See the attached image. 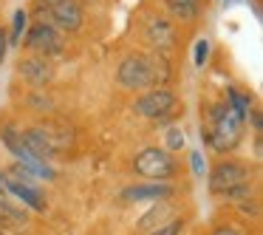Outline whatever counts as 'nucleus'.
<instances>
[{
    "instance_id": "nucleus-14",
    "label": "nucleus",
    "mask_w": 263,
    "mask_h": 235,
    "mask_svg": "<svg viewBox=\"0 0 263 235\" xmlns=\"http://www.w3.org/2000/svg\"><path fill=\"white\" fill-rule=\"evenodd\" d=\"M26 23H29V14L23 12V9H17L12 17V34L6 37L9 43H23V31H26Z\"/></svg>"
},
{
    "instance_id": "nucleus-6",
    "label": "nucleus",
    "mask_w": 263,
    "mask_h": 235,
    "mask_svg": "<svg viewBox=\"0 0 263 235\" xmlns=\"http://www.w3.org/2000/svg\"><path fill=\"white\" fill-rule=\"evenodd\" d=\"M26 46L31 48V51L43 54V57H48V54H57L60 48H63V37H60V31L54 29L51 23H34L29 29V34H26Z\"/></svg>"
},
{
    "instance_id": "nucleus-19",
    "label": "nucleus",
    "mask_w": 263,
    "mask_h": 235,
    "mask_svg": "<svg viewBox=\"0 0 263 235\" xmlns=\"http://www.w3.org/2000/svg\"><path fill=\"white\" fill-rule=\"evenodd\" d=\"M6 48H9V40H6V31L0 29V63H3V57H6Z\"/></svg>"
},
{
    "instance_id": "nucleus-21",
    "label": "nucleus",
    "mask_w": 263,
    "mask_h": 235,
    "mask_svg": "<svg viewBox=\"0 0 263 235\" xmlns=\"http://www.w3.org/2000/svg\"><path fill=\"white\" fill-rule=\"evenodd\" d=\"M43 3H48V6H54V3H60V0H43Z\"/></svg>"
},
{
    "instance_id": "nucleus-13",
    "label": "nucleus",
    "mask_w": 263,
    "mask_h": 235,
    "mask_svg": "<svg viewBox=\"0 0 263 235\" xmlns=\"http://www.w3.org/2000/svg\"><path fill=\"white\" fill-rule=\"evenodd\" d=\"M164 3H167V9L181 20H193L195 14H198V0H164Z\"/></svg>"
},
{
    "instance_id": "nucleus-12",
    "label": "nucleus",
    "mask_w": 263,
    "mask_h": 235,
    "mask_svg": "<svg viewBox=\"0 0 263 235\" xmlns=\"http://www.w3.org/2000/svg\"><path fill=\"white\" fill-rule=\"evenodd\" d=\"M26 221H29V218H26V212L20 210V207L9 204L6 198H0V229H12V227H23Z\"/></svg>"
},
{
    "instance_id": "nucleus-10",
    "label": "nucleus",
    "mask_w": 263,
    "mask_h": 235,
    "mask_svg": "<svg viewBox=\"0 0 263 235\" xmlns=\"http://www.w3.org/2000/svg\"><path fill=\"white\" fill-rule=\"evenodd\" d=\"M167 195H173V187L170 184H136V187H127L125 193H122V198L125 201H161L167 198Z\"/></svg>"
},
{
    "instance_id": "nucleus-11",
    "label": "nucleus",
    "mask_w": 263,
    "mask_h": 235,
    "mask_svg": "<svg viewBox=\"0 0 263 235\" xmlns=\"http://www.w3.org/2000/svg\"><path fill=\"white\" fill-rule=\"evenodd\" d=\"M9 195L23 198V204H29L31 210H37V212L46 210V198H43V195L37 193L31 184H20V182H14V178H9Z\"/></svg>"
},
{
    "instance_id": "nucleus-1",
    "label": "nucleus",
    "mask_w": 263,
    "mask_h": 235,
    "mask_svg": "<svg viewBox=\"0 0 263 235\" xmlns=\"http://www.w3.org/2000/svg\"><path fill=\"white\" fill-rule=\"evenodd\" d=\"M170 80V63L161 54H130L119 65V82L125 88H147V85H167Z\"/></svg>"
},
{
    "instance_id": "nucleus-8",
    "label": "nucleus",
    "mask_w": 263,
    "mask_h": 235,
    "mask_svg": "<svg viewBox=\"0 0 263 235\" xmlns=\"http://www.w3.org/2000/svg\"><path fill=\"white\" fill-rule=\"evenodd\" d=\"M144 34H147V40L153 43L159 51H167V48L176 46V29H173V23L164 17H150L147 26H144Z\"/></svg>"
},
{
    "instance_id": "nucleus-16",
    "label": "nucleus",
    "mask_w": 263,
    "mask_h": 235,
    "mask_svg": "<svg viewBox=\"0 0 263 235\" xmlns=\"http://www.w3.org/2000/svg\"><path fill=\"white\" fill-rule=\"evenodd\" d=\"M206 51H210V43H206V40H198V46H195V65H204Z\"/></svg>"
},
{
    "instance_id": "nucleus-20",
    "label": "nucleus",
    "mask_w": 263,
    "mask_h": 235,
    "mask_svg": "<svg viewBox=\"0 0 263 235\" xmlns=\"http://www.w3.org/2000/svg\"><path fill=\"white\" fill-rule=\"evenodd\" d=\"M212 235H240V232H238V229H232V227H218Z\"/></svg>"
},
{
    "instance_id": "nucleus-5",
    "label": "nucleus",
    "mask_w": 263,
    "mask_h": 235,
    "mask_svg": "<svg viewBox=\"0 0 263 235\" xmlns=\"http://www.w3.org/2000/svg\"><path fill=\"white\" fill-rule=\"evenodd\" d=\"M249 184V167L240 165V161H218L210 173V190L215 195H227L238 187Z\"/></svg>"
},
{
    "instance_id": "nucleus-7",
    "label": "nucleus",
    "mask_w": 263,
    "mask_h": 235,
    "mask_svg": "<svg viewBox=\"0 0 263 235\" xmlns=\"http://www.w3.org/2000/svg\"><path fill=\"white\" fill-rule=\"evenodd\" d=\"M48 17L57 29L63 31H77L82 26V6L77 0H60L54 6H48Z\"/></svg>"
},
{
    "instance_id": "nucleus-23",
    "label": "nucleus",
    "mask_w": 263,
    "mask_h": 235,
    "mask_svg": "<svg viewBox=\"0 0 263 235\" xmlns=\"http://www.w3.org/2000/svg\"><path fill=\"white\" fill-rule=\"evenodd\" d=\"M227 3H232V0H227Z\"/></svg>"
},
{
    "instance_id": "nucleus-18",
    "label": "nucleus",
    "mask_w": 263,
    "mask_h": 235,
    "mask_svg": "<svg viewBox=\"0 0 263 235\" xmlns=\"http://www.w3.org/2000/svg\"><path fill=\"white\" fill-rule=\"evenodd\" d=\"M193 170H195V176H204V159H201V153H193Z\"/></svg>"
},
{
    "instance_id": "nucleus-22",
    "label": "nucleus",
    "mask_w": 263,
    "mask_h": 235,
    "mask_svg": "<svg viewBox=\"0 0 263 235\" xmlns=\"http://www.w3.org/2000/svg\"><path fill=\"white\" fill-rule=\"evenodd\" d=\"M0 235H9V232H6V229H0Z\"/></svg>"
},
{
    "instance_id": "nucleus-3",
    "label": "nucleus",
    "mask_w": 263,
    "mask_h": 235,
    "mask_svg": "<svg viewBox=\"0 0 263 235\" xmlns=\"http://www.w3.org/2000/svg\"><path fill=\"white\" fill-rule=\"evenodd\" d=\"M133 167H136L139 176L150 178V182H156V184H167L173 178V173H176L173 156L167 153V150H161V148H144L142 153L136 156Z\"/></svg>"
},
{
    "instance_id": "nucleus-9",
    "label": "nucleus",
    "mask_w": 263,
    "mask_h": 235,
    "mask_svg": "<svg viewBox=\"0 0 263 235\" xmlns=\"http://www.w3.org/2000/svg\"><path fill=\"white\" fill-rule=\"evenodd\" d=\"M20 74H23L26 82H31V85H46L48 80H51V63H48L46 57H31V60H23L20 63Z\"/></svg>"
},
{
    "instance_id": "nucleus-2",
    "label": "nucleus",
    "mask_w": 263,
    "mask_h": 235,
    "mask_svg": "<svg viewBox=\"0 0 263 235\" xmlns=\"http://www.w3.org/2000/svg\"><path fill=\"white\" fill-rule=\"evenodd\" d=\"M240 136H243V116H238L229 105H215L212 108V128L206 133V142L218 153H229V150L238 148Z\"/></svg>"
},
{
    "instance_id": "nucleus-17",
    "label": "nucleus",
    "mask_w": 263,
    "mask_h": 235,
    "mask_svg": "<svg viewBox=\"0 0 263 235\" xmlns=\"http://www.w3.org/2000/svg\"><path fill=\"white\" fill-rule=\"evenodd\" d=\"M167 144H170L173 150L181 148V144H184V133H178L176 128H173V131H167Z\"/></svg>"
},
{
    "instance_id": "nucleus-15",
    "label": "nucleus",
    "mask_w": 263,
    "mask_h": 235,
    "mask_svg": "<svg viewBox=\"0 0 263 235\" xmlns=\"http://www.w3.org/2000/svg\"><path fill=\"white\" fill-rule=\"evenodd\" d=\"M181 227H184V221H170V224H164V227H159L156 232H150V235H178Z\"/></svg>"
},
{
    "instance_id": "nucleus-4",
    "label": "nucleus",
    "mask_w": 263,
    "mask_h": 235,
    "mask_svg": "<svg viewBox=\"0 0 263 235\" xmlns=\"http://www.w3.org/2000/svg\"><path fill=\"white\" fill-rule=\"evenodd\" d=\"M136 114L144 116V119L164 122V119L178 114V99L167 88H153V91H147L144 97L136 99Z\"/></svg>"
}]
</instances>
